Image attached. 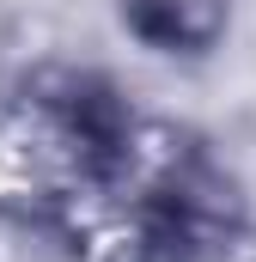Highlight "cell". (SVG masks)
<instances>
[{
    "label": "cell",
    "mask_w": 256,
    "mask_h": 262,
    "mask_svg": "<svg viewBox=\"0 0 256 262\" xmlns=\"http://www.w3.org/2000/svg\"><path fill=\"white\" fill-rule=\"evenodd\" d=\"M122 238L134 262H226L250 238V195L220 159L165 152L128 177Z\"/></svg>",
    "instance_id": "obj_1"
},
{
    "label": "cell",
    "mask_w": 256,
    "mask_h": 262,
    "mask_svg": "<svg viewBox=\"0 0 256 262\" xmlns=\"http://www.w3.org/2000/svg\"><path fill=\"white\" fill-rule=\"evenodd\" d=\"M37 110H43L55 152L79 177L116 183V177L140 171V116L116 79H104L92 67H61L37 85Z\"/></svg>",
    "instance_id": "obj_2"
},
{
    "label": "cell",
    "mask_w": 256,
    "mask_h": 262,
    "mask_svg": "<svg viewBox=\"0 0 256 262\" xmlns=\"http://www.w3.org/2000/svg\"><path fill=\"white\" fill-rule=\"evenodd\" d=\"M116 31L153 61H214L232 37L238 0H110Z\"/></svg>",
    "instance_id": "obj_3"
}]
</instances>
